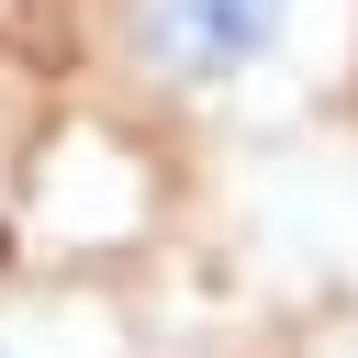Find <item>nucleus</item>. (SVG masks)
Returning <instances> with one entry per match:
<instances>
[{
  "label": "nucleus",
  "instance_id": "2",
  "mask_svg": "<svg viewBox=\"0 0 358 358\" xmlns=\"http://www.w3.org/2000/svg\"><path fill=\"white\" fill-rule=\"evenodd\" d=\"M0 358H34V347H22V336H11V324H0Z\"/></svg>",
  "mask_w": 358,
  "mask_h": 358
},
{
  "label": "nucleus",
  "instance_id": "1",
  "mask_svg": "<svg viewBox=\"0 0 358 358\" xmlns=\"http://www.w3.org/2000/svg\"><path fill=\"white\" fill-rule=\"evenodd\" d=\"M291 22H302V0H134V11H123V56H134L157 90L213 101V90L280 67Z\"/></svg>",
  "mask_w": 358,
  "mask_h": 358
}]
</instances>
